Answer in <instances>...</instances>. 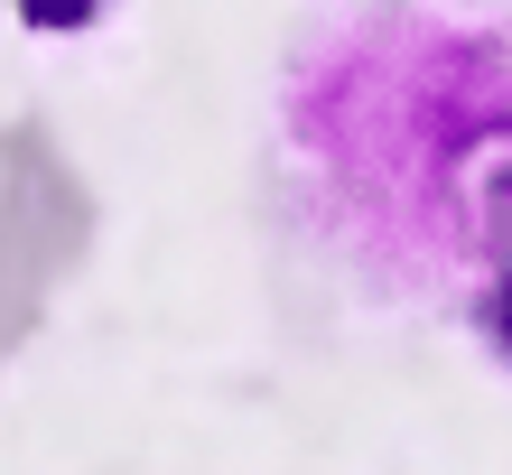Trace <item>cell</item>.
<instances>
[{
	"label": "cell",
	"instance_id": "7a4b0ae2",
	"mask_svg": "<svg viewBox=\"0 0 512 475\" xmlns=\"http://www.w3.org/2000/svg\"><path fill=\"white\" fill-rule=\"evenodd\" d=\"M19 10L38 19V28H84V19L103 10V0H19Z\"/></svg>",
	"mask_w": 512,
	"mask_h": 475
},
{
	"label": "cell",
	"instance_id": "6da1fadb",
	"mask_svg": "<svg viewBox=\"0 0 512 475\" xmlns=\"http://www.w3.org/2000/svg\"><path fill=\"white\" fill-rule=\"evenodd\" d=\"M261 196L326 308L485 326L512 299V0H317L270 75Z\"/></svg>",
	"mask_w": 512,
	"mask_h": 475
}]
</instances>
